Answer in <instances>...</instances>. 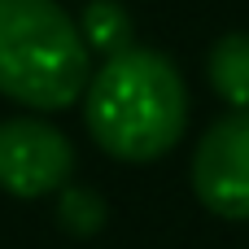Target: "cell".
Instances as JSON below:
<instances>
[{"label": "cell", "mask_w": 249, "mask_h": 249, "mask_svg": "<svg viewBox=\"0 0 249 249\" xmlns=\"http://www.w3.org/2000/svg\"><path fill=\"white\" fill-rule=\"evenodd\" d=\"M88 136L118 162L171 153L188 127V88L179 66L158 48H123L92 70L83 92Z\"/></svg>", "instance_id": "1"}, {"label": "cell", "mask_w": 249, "mask_h": 249, "mask_svg": "<svg viewBox=\"0 0 249 249\" xmlns=\"http://www.w3.org/2000/svg\"><path fill=\"white\" fill-rule=\"evenodd\" d=\"M92 48L57 0H0V96L66 109L88 92Z\"/></svg>", "instance_id": "2"}, {"label": "cell", "mask_w": 249, "mask_h": 249, "mask_svg": "<svg viewBox=\"0 0 249 249\" xmlns=\"http://www.w3.org/2000/svg\"><path fill=\"white\" fill-rule=\"evenodd\" d=\"M74 171V144L44 118L18 114L0 123V188L9 197H44L66 188Z\"/></svg>", "instance_id": "3"}, {"label": "cell", "mask_w": 249, "mask_h": 249, "mask_svg": "<svg viewBox=\"0 0 249 249\" xmlns=\"http://www.w3.org/2000/svg\"><path fill=\"white\" fill-rule=\"evenodd\" d=\"M193 193L219 219H249V109L223 114L193 153Z\"/></svg>", "instance_id": "4"}, {"label": "cell", "mask_w": 249, "mask_h": 249, "mask_svg": "<svg viewBox=\"0 0 249 249\" xmlns=\"http://www.w3.org/2000/svg\"><path fill=\"white\" fill-rule=\"evenodd\" d=\"M206 79L219 101L249 109V31H228L223 39H214V48L206 53Z\"/></svg>", "instance_id": "5"}, {"label": "cell", "mask_w": 249, "mask_h": 249, "mask_svg": "<svg viewBox=\"0 0 249 249\" xmlns=\"http://www.w3.org/2000/svg\"><path fill=\"white\" fill-rule=\"evenodd\" d=\"M79 31H83L88 48H96L105 57L136 44V22L118 0H88V9L79 13Z\"/></svg>", "instance_id": "6"}, {"label": "cell", "mask_w": 249, "mask_h": 249, "mask_svg": "<svg viewBox=\"0 0 249 249\" xmlns=\"http://www.w3.org/2000/svg\"><path fill=\"white\" fill-rule=\"evenodd\" d=\"M57 214H61V228H66V232H74V236H92V232L105 223V201H101L92 188H66Z\"/></svg>", "instance_id": "7"}]
</instances>
